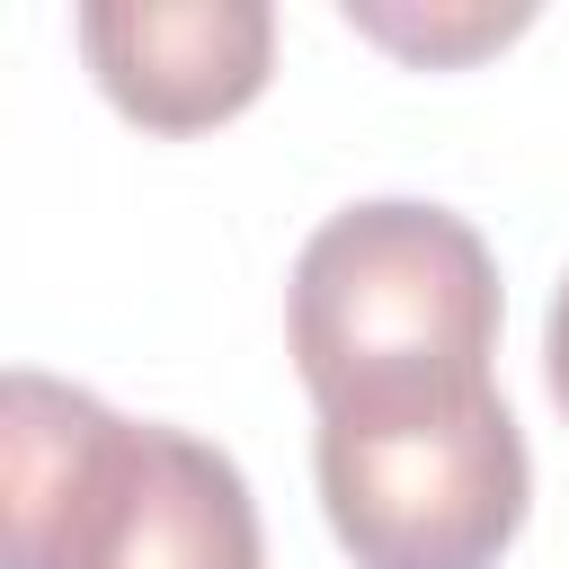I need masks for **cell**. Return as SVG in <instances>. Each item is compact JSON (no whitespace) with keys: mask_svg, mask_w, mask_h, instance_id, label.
<instances>
[{"mask_svg":"<svg viewBox=\"0 0 569 569\" xmlns=\"http://www.w3.org/2000/svg\"><path fill=\"white\" fill-rule=\"evenodd\" d=\"M0 569H267L240 462L18 365L0 382Z\"/></svg>","mask_w":569,"mask_h":569,"instance_id":"obj_1","label":"cell"},{"mask_svg":"<svg viewBox=\"0 0 569 569\" xmlns=\"http://www.w3.org/2000/svg\"><path fill=\"white\" fill-rule=\"evenodd\" d=\"M293 365L311 409L418 400L489 382L498 356V258L489 240L418 196L329 213L293 258Z\"/></svg>","mask_w":569,"mask_h":569,"instance_id":"obj_2","label":"cell"},{"mask_svg":"<svg viewBox=\"0 0 569 569\" xmlns=\"http://www.w3.org/2000/svg\"><path fill=\"white\" fill-rule=\"evenodd\" d=\"M311 462L356 569H498L533 498L525 427L498 382L320 409Z\"/></svg>","mask_w":569,"mask_h":569,"instance_id":"obj_3","label":"cell"},{"mask_svg":"<svg viewBox=\"0 0 569 569\" xmlns=\"http://www.w3.org/2000/svg\"><path fill=\"white\" fill-rule=\"evenodd\" d=\"M80 53L133 124L204 133L267 89L276 9L267 0H89Z\"/></svg>","mask_w":569,"mask_h":569,"instance_id":"obj_4","label":"cell"},{"mask_svg":"<svg viewBox=\"0 0 569 569\" xmlns=\"http://www.w3.org/2000/svg\"><path fill=\"white\" fill-rule=\"evenodd\" d=\"M533 9H382V0H347V27H365V36H382L391 53H409V62H471V53H489V44H507L516 27H525Z\"/></svg>","mask_w":569,"mask_h":569,"instance_id":"obj_5","label":"cell"},{"mask_svg":"<svg viewBox=\"0 0 569 569\" xmlns=\"http://www.w3.org/2000/svg\"><path fill=\"white\" fill-rule=\"evenodd\" d=\"M542 365H551V400L569 418V284L551 293V329H542Z\"/></svg>","mask_w":569,"mask_h":569,"instance_id":"obj_6","label":"cell"}]
</instances>
